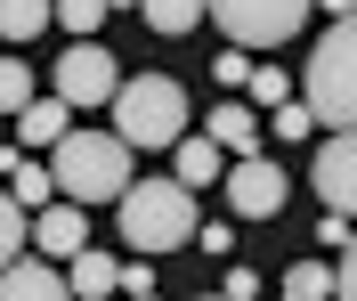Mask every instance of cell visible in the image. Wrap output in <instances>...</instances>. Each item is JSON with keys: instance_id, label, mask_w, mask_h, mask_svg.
Returning <instances> with one entry per match:
<instances>
[{"instance_id": "cell-27", "label": "cell", "mask_w": 357, "mask_h": 301, "mask_svg": "<svg viewBox=\"0 0 357 301\" xmlns=\"http://www.w3.org/2000/svg\"><path fill=\"white\" fill-rule=\"evenodd\" d=\"M317 244H341V253H349V212H325V220H317Z\"/></svg>"}, {"instance_id": "cell-12", "label": "cell", "mask_w": 357, "mask_h": 301, "mask_svg": "<svg viewBox=\"0 0 357 301\" xmlns=\"http://www.w3.org/2000/svg\"><path fill=\"white\" fill-rule=\"evenodd\" d=\"M227 163H236V155H227V147L211 139V131H187V139H178V179H187V187H211V179H227Z\"/></svg>"}, {"instance_id": "cell-6", "label": "cell", "mask_w": 357, "mask_h": 301, "mask_svg": "<svg viewBox=\"0 0 357 301\" xmlns=\"http://www.w3.org/2000/svg\"><path fill=\"white\" fill-rule=\"evenodd\" d=\"M114 90H122V66H114V49H106V41H73L66 57H57V98H66L73 115L114 106Z\"/></svg>"}, {"instance_id": "cell-29", "label": "cell", "mask_w": 357, "mask_h": 301, "mask_svg": "<svg viewBox=\"0 0 357 301\" xmlns=\"http://www.w3.org/2000/svg\"><path fill=\"white\" fill-rule=\"evenodd\" d=\"M220 293H227V301H252V293H260V277H252V269H227Z\"/></svg>"}, {"instance_id": "cell-18", "label": "cell", "mask_w": 357, "mask_h": 301, "mask_svg": "<svg viewBox=\"0 0 357 301\" xmlns=\"http://www.w3.org/2000/svg\"><path fill=\"white\" fill-rule=\"evenodd\" d=\"M284 301H333V269L325 260H292L284 269Z\"/></svg>"}, {"instance_id": "cell-3", "label": "cell", "mask_w": 357, "mask_h": 301, "mask_svg": "<svg viewBox=\"0 0 357 301\" xmlns=\"http://www.w3.org/2000/svg\"><path fill=\"white\" fill-rule=\"evenodd\" d=\"M301 106L325 131H357V17H333V33L301 66Z\"/></svg>"}, {"instance_id": "cell-7", "label": "cell", "mask_w": 357, "mask_h": 301, "mask_svg": "<svg viewBox=\"0 0 357 301\" xmlns=\"http://www.w3.org/2000/svg\"><path fill=\"white\" fill-rule=\"evenodd\" d=\"M227 204H236V220H276V212H284V171H276V163L268 155H244V163H227Z\"/></svg>"}, {"instance_id": "cell-13", "label": "cell", "mask_w": 357, "mask_h": 301, "mask_svg": "<svg viewBox=\"0 0 357 301\" xmlns=\"http://www.w3.org/2000/svg\"><path fill=\"white\" fill-rule=\"evenodd\" d=\"M66 131H73V106H66V98H33V106L17 115V139L24 147H57Z\"/></svg>"}, {"instance_id": "cell-25", "label": "cell", "mask_w": 357, "mask_h": 301, "mask_svg": "<svg viewBox=\"0 0 357 301\" xmlns=\"http://www.w3.org/2000/svg\"><path fill=\"white\" fill-rule=\"evenodd\" d=\"M122 293L146 301V293H155V269H146V260H122Z\"/></svg>"}, {"instance_id": "cell-14", "label": "cell", "mask_w": 357, "mask_h": 301, "mask_svg": "<svg viewBox=\"0 0 357 301\" xmlns=\"http://www.w3.org/2000/svg\"><path fill=\"white\" fill-rule=\"evenodd\" d=\"M66 277H73V293H82V301H114V293H122V260H106V253H73Z\"/></svg>"}, {"instance_id": "cell-21", "label": "cell", "mask_w": 357, "mask_h": 301, "mask_svg": "<svg viewBox=\"0 0 357 301\" xmlns=\"http://www.w3.org/2000/svg\"><path fill=\"white\" fill-rule=\"evenodd\" d=\"M114 0H57V24H66L73 41H98V24H106Z\"/></svg>"}, {"instance_id": "cell-11", "label": "cell", "mask_w": 357, "mask_h": 301, "mask_svg": "<svg viewBox=\"0 0 357 301\" xmlns=\"http://www.w3.org/2000/svg\"><path fill=\"white\" fill-rule=\"evenodd\" d=\"M203 131H211V139H220L236 163H244V155H260V139H268V131H260V115H252V106H236V98H227V106H211V122H203Z\"/></svg>"}, {"instance_id": "cell-1", "label": "cell", "mask_w": 357, "mask_h": 301, "mask_svg": "<svg viewBox=\"0 0 357 301\" xmlns=\"http://www.w3.org/2000/svg\"><path fill=\"white\" fill-rule=\"evenodd\" d=\"M49 171H57V196L66 204H122L130 196V139L122 131H66L49 147Z\"/></svg>"}, {"instance_id": "cell-15", "label": "cell", "mask_w": 357, "mask_h": 301, "mask_svg": "<svg viewBox=\"0 0 357 301\" xmlns=\"http://www.w3.org/2000/svg\"><path fill=\"white\" fill-rule=\"evenodd\" d=\"M57 24V0H0V41H33V33H49Z\"/></svg>"}, {"instance_id": "cell-30", "label": "cell", "mask_w": 357, "mask_h": 301, "mask_svg": "<svg viewBox=\"0 0 357 301\" xmlns=\"http://www.w3.org/2000/svg\"><path fill=\"white\" fill-rule=\"evenodd\" d=\"M317 8H333V17H357V0H317Z\"/></svg>"}, {"instance_id": "cell-19", "label": "cell", "mask_w": 357, "mask_h": 301, "mask_svg": "<svg viewBox=\"0 0 357 301\" xmlns=\"http://www.w3.org/2000/svg\"><path fill=\"white\" fill-rule=\"evenodd\" d=\"M24 106H33V66L0 57V115H24Z\"/></svg>"}, {"instance_id": "cell-31", "label": "cell", "mask_w": 357, "mask_h": 301, "mask_svg": "<svg viewBox=\"0 0 357 301\" xmlns=\"http://www.w3.org/2000/svg\"><path fill=\"white\" fill-rule=\"evenodd\" d=\"M114 8H138V0H114Z\"/></svg>"}, {"instance_id": "cell-4", "label": "cell", "mask_w": 357, "mask_h": 301, "mask_svg": "<svg viewBox=\"0 0 357 301\" xmlns=\"http://www.w3.org/2000/svg\"><path fill=\"white\" fill-rule=\"evenodd\" d=\"M114 131L130 147H178L187 139V90H178L171 73H138L114 90Z\"/></svg>"}, {"instance_id": "cell-32", "label": "cell", "mask_w": 357, "mask_h": 301, "mask_svg": "<svg viewBox=\"0 0 357 301\" xmlns=\"http://www.w3.org/2000/svg\"><path fill=\"white\" fill-rule=\"evenodd\" d=\"M203 301H227V293H203Z\"/></svg>"}, {"instance_id": "cell-26", "label": "cell", "mask_w": 357, "mask_h": 301, "mask_svg": "<svg viewBox=\"0 0 357 301\" xmlns=\"http://www.w3.org/2000/svg\"><path fill=\"white\" fill-rule=\"evenodd\" d=\"M333 301H357V244L341 253V269H333Z\"/></svg>"}, {"instance_id": "cell-2", "label": "cell", "mask_w": 357, "mask_h": 301, "mask_svg": "<svg viewBox=\"0 0 357 301\" xmlns=\"http://www.w3.org/2000/svg\"><path fill=\"white\" fill-rule=\"evenodd\" d=\"M122 244H130V253H171V244H195V187L178 179H130V196H122Z\"/></svg>"}, {"instance_id": "cell-16", "label": "cell", "mask_w": 357, "mask_h": 301, "mask_svg": "<svg viewBox=\"0 0 357 301\" xmlns=\"http://www.w3.org/2000/svg\"><path fill=\"white\" fill-rule=\"evenodd\" d=\"M8 196H17L24 212L49 204V196H57V171H49V163H17V147H8Z\"/></svg>"}, {"instance_id": "cell-23", "label": "cell", "mask_w": 357, "mask_h": 301, "mask_svg": "<svg viewBox=\"0 0 357 301\" xmlns=\"http://www.w3.org/2000/svg\"><path fill=\"white\" fill-rule=\"evenodd\" d=\"M211 73H220L227 90H252V57H244V49H220V57H211Z\"/></svg>"}, {"instance_id": "cell-8", "label": "cell", "mask_w": 357, "mask_h": 301, "mask_svg": "<svg viewBox=\"0 0 357 301\" xmlns=\"http://www.w3.org/2000/svg\"><path fill=\"white\" fill-rule=\"evenodd\" d=\"M309 187L325 196V212H349L357 220V131H333L309 163Z\"/></svg>"}, {"instance_id": "cell-28", "label": "cell", "mask_w": 357, "mask_h": 301, "mask_svg": "<svg viewBox=\"0 0 357 301\" xmlns=\"http://www.w3.org/2000/svg\"><path fill=\"white\" fill-rule=\"evenodd\" d=\"M195 244H203V253H227V244H236V228H227V220H211V228H195Z\"/></svg>"}, {"instance_id": "cell-10", "label": "cell", "mask_w": 357, "mask_h": 301, "mask_svg": "<svg viewBox=\"0 0 357 301\" xmlns=\"http://www.w3.org/2000/svg\"><path fill=\"white\" fill-rule=\"evenodd\" d=\"M0 301H73V277L49 260H8L0 269Z\"/></svg>"}, {"instance_id": "cell-24", "label": "cell", "mask_w": 357, "mask_h": 301, "mask_svg": "<svg viewBox=\"0 0 357 301\" xmlns=\"http://www.w3.org/2000/svg\"><path fill=\"white\" fill-rule=\"evenodd\" d=\"M284 66H252V98H260V106H284Z\"/></svg>"}, {"instance_id": "cell-20", "label": "cell", "mask_w": 357, "mask_h": 301, "mask_svg": "<svg viewBox=\"0 0 357 301\" xmlns=\"http://www.w3.org/2000/svg\"><path fill=\"white\" fill-rule=\"evenodd\" d=\"M24 244H33V220H24V204H17V196H0V269H8Z\"/></svg>"}, {"instance_id": "cell-33", "label": "cell", "mask_w": 357, "mask_h": 301, "mask_svg": "<svg viewBox=\"0 0 357 301\" xmlns=\"http://www.w3.org/2000/svg\"><path fill=\"white\" fill-rule=\"evenodd\" d=\"M146 301H155V293H146Z\"/></svg>"}, {"instance_id": "cell-22", "label": "cell", "mask_w": 357, "mask_h": 301, "mask_svg": "<svg viewBox=\"0 0 357 301\" xmlns=\"http://www.w3.org/2000/svg\"><path fill=\"white\" fill-rule=\"evenodd\" d=\"M309 131H325V122H317L309 106H292V98H284V106H276V139H309Z\"/></svg>"}, {"instance_id": "cell-17", "label": "cell", "mask_w": 357, "mask_h": 301, "mask_svg": "<svg viewBox=\"0 0 357 301\" xmlns=\"http://www.w3.org/2000/svg\"><path fill=\"white\" fill-rule=\"evenodd\" d=\"M138 17H146V33H195L203 24V0H138Z\"/></svg>"}, {"instance_id": "cell-9", "label": "cell", "mask_w": 357, "mask_h": 301, "mask_svg": "<svg viewBox=\"0 0 357 301\" xmlns=\"http://www.w3.org/2000/svg\"><path fill=\"white\" fill-rule=\"evenodd\" d=\"M33 244H41L49 260H73V253H89V204H41L33 212Z\"/></svg>"}, {"instance_id": "cell-5", "label": "cell", "mask_w": 357, "mask_h": 301, "mask_svg": "<svg viewBox=\"0 0 357 301\" xmlns=\"http://www.w3.org/2000/svg\"><path fill=\"white\" fill-rule=\"evenodd\" d=\"M203 8H211V24H220L236 49H276V41H292V33L309 24L317 0H203Z\"/></svg>"}]
</instances>
